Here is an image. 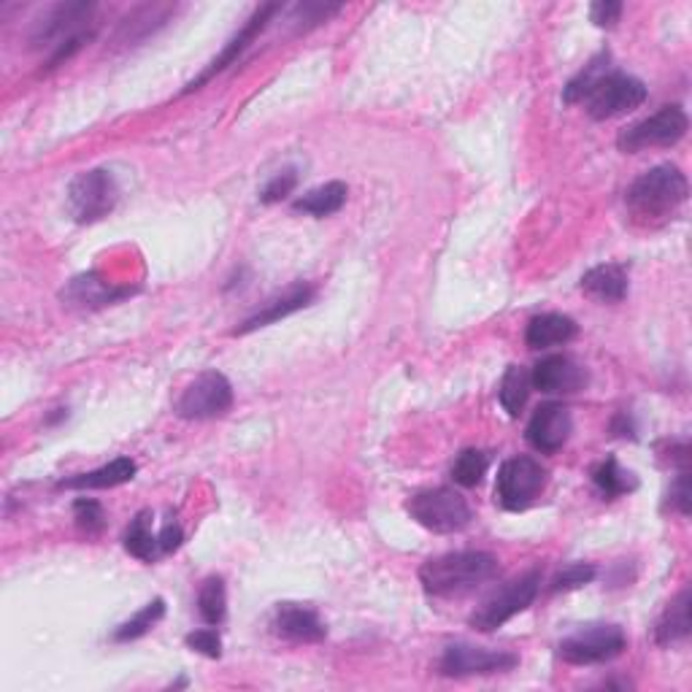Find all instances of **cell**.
Instances as JSON below:
<instances>
[{"label": "cell", "instance_id": "obj_36", "mask_svg": "<svg viewBox=\"0 0 692 692\" xmlns=\"http://www.w3.org/2000/svg\"><path fill=\"white\" fill-rule=\"evenodd\" d=\"M622 17V3L616 0H598V3L590 6V20L598 24V28H614Z\"/></svg>", "mask_w": 692, "mask_h": 692}, {"label": "cell", "instance_id": "obj_14", "mask_svg": "<svg viewBox=\"0 0 692 692\" xmlns=\"http://www.w3.org/2000/svg\"><path fill=\"white\" fill-rule=\"evenodd\" d=\"M571 430H573L571 411L565 409L563 403H544V407L535 409L533 417H530L525 439L535 452L554 454L569 444Z\"/></svg>", "mask_w": 692, "mask_h": 692}, {"label": "cell", "instance_id": "obj_4", "mask_svg": "<svg viewBox=\"0 0 692 692\" xmlns=\"http://www.w3.org/2000/svg\"><path fill=\"white\" fill-rule=\"evenodd\" d=\"M541 588V571H528L522 576H517L514 582H509L507 588L498 590L495 595H490L488 601L482 603L477 611L471 614V628L479 633H492L498 628H503L511 616L522 614L530 603L535 601Z\"/></svg>", "mask_w": 692, "mask_h": 692}, {"label": "cell", "instance_id": "obj_19", "mask_svg": "<svg viewBox=\"0 0 692 692\" xmlns=\"http://www.w3.org/2000/svg\"><path fill=\"white\" fill-rule=\"evenodd\" d=\"M582 292L598 303H620L628 295V271L620 263L590 268L582 277Z\"/></svg>", "mask_w": 692, "mask_h": 692}, {"label": "cell", "instance_id": "obj_16", "mask_svg": "<svg viewBox=\"0 0 692 692\" xmlns=\"http://www.w3.org/2000/svg\"><path fill=\"white\" fill-rule=\"evenodd\" d=\"M133 292L136 287H114L103 282L98 273H82V277L71 279L66 284L60 298L68 305H77V309H103V305L120 303L122 298H130Z\"/></svg>", "mask_w": 692, "mask_h": 692}, {"label": "cell", "instance_id": "obj_24", "mask_svg": "<svg viewBox=\"0 0 692 692\" xmlns=\"http://www.w3.org/2000/svg\"><path fill=\"white\" fill-rule=\"evenodd\" d=\"M592 482H595V488L601 490V495L609 498V501L628 495V492L639 488L635 473L622 469V465L616 463V458H606L603 463H598L595 469H592Z\"/></svg>", "mask_w": 692, "mask_h": 692}, {"label": "cell", "instance_id": "obj_31", "mask_svg": "<svg viewBox=\"0 0 692 692\" xmlns=\"http://www.w3.org/2000/svg\"><path fill=\"white\" fill-rule=\"evenodd\" d=\"M595 576H598V569L592 563H573L554 576L552 592L579 590V588H584V584H590Z\"/></svg>", "mask_w": 692, "mask_h": 692}, {"label": "cell", "instance_id": "obj_37", "mask_svg": "<svg viewBox=\"0 0 692 692\" xmlns=\"http://www.w3.org/2000/svg\"><path fill=\"white\" fill-rule=\"evenodd\" d=\"M158 541H160V550H163V552L179 550V546H182V541H184L182 525H179L177 520H168L166 525H163V530H160Z\"/></svg>", "mask_w": 692, "mask_h": 692}, {"label": "cell", "instance_id": "obj_7", "mask_svg": "<svg viewBox=\"0 0 692 692\" xmlns=\"http://www.w3.org/2000/svg\"><path fill=\"white\" fill-rule=\"evenodd\" d=\"M644 101H646V84L641 82V79L631 77V73L622 71L603 73L595 82V87L584 96L588 114L598 122L628 114V111L639 109Z\"/></svg>", "mask_w": 692, "mask_h": 692}, {"label": "cell", "instance_id": "obj_25", "mask_svg": "<svg viewBox=\"0 0 692 692\" xmlns=\"http://www.w3.org/2000/svg\"><path fill=\"white\" fill-rule=\"evenodd\" d=\"M152 511L143 509L139 511V514L133 517V522H130L128 530H124V550H128L133 558L139 560H154L158 558V550H160V541L152 535Z\"/></svg>", "mask_w": 692, "mask_h": 692}, {"label": "cell", "instance_id": "obj_35", "mask_svg": "<svg viewBox=\"0 0 692 692\" xmlns=\"http://www.w3.org/2000/svg\"><path fill=\"white\" fill-rule=\"evenodd\" d=\"M669 507L682 517L690 514V471H679V477L671 482Z\"/></svg>", "mask_w": 692, "mask_h": 692}, {"label": "cell", "instance_id": "obj_26", "mask_svg": "<svg viewBox=\"0 0 692 692\" xmlns=\"http://www.w3.org/2000/svg\"><path fill=\"white\" fill-rule=\"evenodd\" d=\"M530 388H533V382H530L528 368L509 365V371L503 373V382H501V403L511 417H520V411L525 409V403L530 398Z\"/></svg>", "mask_w": 692, "mask_h": 692}, {"label": "cell", "instance_id": "obj_20", "mask_svg": "<svg viewBox=\"0 0 692 692\" xmlns=\"http://www.w3.org/2000/svg\"><path fill=\"white\" fill-rule=\"evenodd\" d=\"M579 325L571 320L569 314H539L528 322L525 330V344L530 349H550L569 344L571 339H576Z\"/></svg>", "mask_w": 692, "mask_h": 692}, {"label": "cell", "instance_id": "obj_30", "mask_svg": "<svg viewBox=\"0 0 692 692\" xmlns=\"http://www.w3.org/2000/svg\"><path fill=\"white\" fill-rule=\"evenodd\" d=\"M490 458L479 449H463L458 454V460L452 463V479L460 484V488H477L482 484L484 473H488Z\"/></svg>", "mask_w": 692, "mask_h": 692}, {"label": "cell", "instance_id": "obj_34", "mask_svg": "<svg viewBox=\"0 0 692 692\" xmlns=\"http://www.w3.org/2000/svg\"><path fill=\"white\" fill-rule=\"evenodd\" d=\"M187 646H190L192 652H201L211 660L222 658V639H220V633L214 631V628H203V631H195V633L187 635Z\"/></svg>", "mask_w": 692, "mask_h": 692}, {"label": "cell", "instance_id": "obj_17", "mask_svg": "<svg viewBox=\"0 0 692 692\" xmlns=\"http://www.w3.org/2000/svg\"><path fill=\"white\" fill-rule=\"evenodd\" d=\"M273 631L287 641H295V644H317L328 635L320 614L303 606V603H279L277 616H273Z\"/></svg>", "mask_w": 692, "mask_h": 692}, {"label": "cell", "instance_id": "obj_23", "mask_svg": "<svg viewBox=\"0 0 692 692\" xmlns=\"http://www.w3.org/2000/svg\"><path fill=\"white\" fill-rule=\"evenodd\" d=\"M347 184L344 182H328L322 187H317V190H309L303 198H298L295 203H292V209L298 211V214H309V217H330L335 214V211L344 209L347 203Z\"/></svg>", "mask_w": 692, "mask_h": 692}, {"label": "cell", "instance_id": "obj_9", "mask_svg": "<svg viewBox=\"0 0 692 692\" xmlns=\"http://www.w3.org/2000/svg\"><path fill=\"white\" fill-rule=\"evenodd\" d=\"M233 407V388L220 371H203L187 384L177 401V414L182 420H214L228 414Z\"/></svg>", "mask_w": 692, "mask_h": 692}, {"label": "cell", "instance_id": "obj_13", "mask_svg": "<svg viewBox=\"0 0 692 692\" xmlns=\"http://www.w3.org/2000/svg\"><path fill=\"white\" fill-rule=\"evenodd\" d=\"M279 9H282V6H279V3H265V6H260V9L254 11L252 17H249L244 28H241L239 33H235L233 39H230L228 43H224L222 52L217 54V58L209 62V68H205L201 77L192 79V82L184 87V92L201 90V87H203L205 82H209V79H214L217 73H222V71H224V68H230V66H233V62H239L241 54H244L247 49L252 47L254 39H258L260 33H263V30L268 28V22L273 20V14H277Z\"/></svg>", "mask_w": 692, "mask_h": 692}, {"label": "cell", "instance_id": "obj_33", "mask_svg": "<svg viewBox=\"0 0 692 692\" xmlns=\"http://www.w3.org/2000/svg\"><path fill=\"white\" fill-rule=\"evenodd\" d=\"M295 187H298V173H295V168H287V171L277 173V177H273L271 182L265 184V190H263V195H260V201H263V203H279V201H284V198L290 195V192L295 190Z\"/></svg>", "mask_w": 692, "mask_h": 692}, {"label": "cell", "instance_id": "obj_2", "mask_svg": "<svg viewBox=\"0 0 692 692\" xmlns=\"http://www.w3.org/2000/svg\"><path fill=\"white\" fill-rule=\"evenodd\" d=\"M498 576V560L490 552H447L422 563L420 582L435 598L463 595Z\"/></svg>", "mask_w": 692, "mask_h": 692}, {"label": "cell", "instance_id": "obj_12", "mask_svg": "<svg viewBox=\"0 0 692 692\" xmlns=\"http://www.w3.org/2000/svg\"><path fill=\"white\" fill-rule=\"evenodd\" d=\"M520 658L503 650H488L473 644H449L439 660L444 676H488V673L511 671Z\"/></svg>", "mask_w": 692, "mask_h": 692}, {"label": "cell", "instance_id": "obj_21", "mask_svg": "<svg viewBox=\"0 0 692 692\" xmlns=\"http://www.w3.org/2000/svg\"><path fill=\"white\" fill-rule=\"evenodd\" d=\"M139 465L133 463L130 458H117L111 463L101 465L96 471H87V473H77L71 479H62L60 488L68 490H109V488H120V484L130 482L136 477Z\"/></svg>", "mask_w": 692, "mask_h": 692}, {"label": "cell", "instance_id": "obj_32", "mask_svg": "<svg viewBox=\"0 0 692 692\" xmlns=\"http://www.w3.org/2000/svg\"><path fill=\"white\" fill-rule=\"evenodd\" d=\"M73 520H77V525L87 530V533H101L106 525L103 507L98 501H92V498H79V501L73 503Z\"/></svg>", "mask_w": 692, "mask_h": 692}, {"label": "cell", "instance_id": "obj_8", "mask_svg": "<svg viewBox=\"0 0 692 692\" xmlns=\"http://www.w3.org/2000/svg\"><path fill=\"white\" fill-rule=\"evenodd\" d=\"M546 473L544 465L539 463L535 458H511L501 465L498 471V482H495V495L498 503H501L507 511H522L528 509L535 498L541 495L546 488Z\"/></svg>", "mask_w": 692, "mask_h": 692}, {"label": "cell", "instance_id": "obj_11", "mask_svg": "<svg viewBox=\"0 0 692 692\" xmlns=\"http://www.w3.org/2000/svg\"><path fill=\"white\" fill-rule=\"evenodd\" d=\"M92 11H96L92 3H58L36 24L30 41H33V47H47L58 52L66 43L90 39L92 33H87V24L92 20Z\"/></svg>", "mask_w": 692, "mask_h": 692}, {"label": "cell", "instance_id": "obj_28", "mask_svg": "<svg viewBox=\"0 0 692 692\" xmlns=\"http://www.w3.org/2000/svg\"><path fill=\"white\" fill-rule=\"evenodd\" d=\"M198 611L209 625H222L228 614V592H224L222 576H209L198 590Z\"/></svg>", "mask_w": 692, "mask_h": 692}, {"label": "cell", "instance_id": "obj_1", "mask_svg": "<svg viewBox=\"0 0 692 692\" xmlns=\"http://www.w3.org/2000/svg\"><path fill=\"white\" fill-rule=\"evenodd\" d=\"M688 195V177L676 166H654L628 187L625 205L633 220L654 224L676 214Z\"/></svg>", "mask_w": 692, "mask_h": 692}, {"label": "cell", "instance_id": "obj_6", "mask_svg": "<svg viewBox=\"0 0 692 692\" xmlns=\"http://www.w3.org/2000/svg\"><path fill=\"white\" fill-rule=\"evenodd\" d=\"M688 128L690 120L682 106H663V109H658L646 120L622 130L620 139H616V147L625 154L644 152V149L652 147H673V143H679L688 136Z\"/></svg>", "mask_w": 692, "mask_h": 692}, {"label": "cell", "instance_id": "obj_29", "mask_svg": "<svg viewBox=\"0 0 692 692\" xmlns=\"http://www.w3.org/2000/svg\"><path fill=\"white\" fill-rule=\"evenodd\" d=\"M163 616H166V601L163 598H154V601H149L147 606L139 611V614H133L128 622H122V625L117 628L114 641L141 639V635H147L149 631H152V628L158 625Z\"/></svg>", "mask_w": 692, "mask_h": 692}, {"label": "cell", "instance_id": "obj_18", "mask_svg": "<svg viewBox=\"0 0 692 692\" xmlns=\"http://www.w3.org/2000/svg\"><path fill=\"white\" fill-rule=\"evenodd\" d=\"M314 295H317V292H314V287H311V284L298 282V284L287 287L282 295L271 298V301H268L263 309L254 311V314L249 317V320L241 322V325L235 328L233 333L235 335H247V333H252V330L273 325V322L284 320V317H290V314H295V311L305 309V305L314 301Z\"/></svg>", "mask_w": 692, "mask_h": 692}, {"label": "cell", "instance_id": "obj_27", "mask_svg": "<svg viewBox=\"0 0 692 692\" xmlns=\"http://www.w3.org/2000/svg\"><path fill=\"white\" fill-rule=\"evenodd\" d=\"M609 60H611L609 49H603V52H598L595 58H592V60L588 62V66H584L582 71H579L576 77L571 79L569 87H565V90H563V101H565V103H579V101H584V96H588L592 87H595L598 79H601L603 73H609Z\"/></svg>", "mask_w": 692, "mask_h": 692}, {"label": "cell", "instance_id": "obj_5", "mask_svg": "<svg viewBox=\"0 0 692 692\" xmlns=\"http://www.w3.org/2000/svg\"><path fill=\"white\" fill-rule=\"evenodd\" d=\"M117 201H120V187L106 168L79 173L68 187V214L82 224L109 217Z\"/></svg>", "mask_w": 692, "mask_h": 692}, {"label": "cell", "instance_id": "obj_15", "mask_svg": "<svg viewBox=\"0 0 692 692\" xmlns=\"http://www.w3.org/2000/svg\"><path fill=\"white\" fill-rule=\"evenodd\" d=\"M530 382L546 395H573V392L588 388L590 377L588 368L579 365L576 360L565 358V354H550V358L535 363L533 371H530Z\"/></svg>", "mask_w": 692, "mask_h": 692}, {"label": "cell", "instance_id": "obj_3", "mask_svg": "<svg viewBox=\"0 0 692 692\" xmlns=\"http://www.w3.org/2000/svg\"><path fill=\"white\" fill-rule=\"evenodd\" d=\"M407 511L417 525L430 533H460L471 525L473 511L463 495L452 488H433L409 498Z\"/></svg>", "mask_w": 692, "mask_h": 692}, {"label": "cell", "instance_id": "obj_22", "mask_svg": "<svg viewBox=\"0 0 692 692\" xmlns=\"http://www.w3.org/2000/svg\"><path fill=\"white\" fill-rule=\"evenodd\" d=\"M690 588L679 592L676 598L665 606L663 614H660L658 625H654V641L660 646H673L682 644V641L690 639L692 622H690Z\"/></svg>", "mask_w": 692, "mask_h": 692}, {"label": "cell", "instance_id": "obj_10", "mask_svg": "<svg viewBox=\"0 0 692 692\" xmlns=\"http://www.w3.org/2000/svg\"><path fill=\"white\" fill-rule=\"evenodd\" d=\"M625 646L628 639L620 625H588L560 641L558 654L571 665H595L620 658Z\"/></svg>", "mask_w": 692, "mask_h": 692}]
</instances>
